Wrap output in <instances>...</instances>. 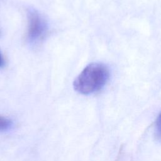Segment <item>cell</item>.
Here are the masks:
<instances>
[{"instance_id":"6da1fadb","label":"cell","mask_w":161,"mask_h":161,"mask_svg":"<svg viewBox=\"0 0 161 161\" xmlns=\"http://www.w3.org/2000/svg\"><path fill=\"white\" fill-rule=\"evenodd\" d=\"M108 67L101 63L87 65L73 83L74 89L82 94H89L101 89L109 79Z\"/></svg>"},{"instance_id":"7a4b0ae2","label":"cell","mask_w":161,"mask_h":161,"mask_svg":"<svg viewBox=\"0 0 161 161\" xmlns=\"http://www.w3.org/2000/svg\"><path fill=\"white\" fill-rule=\"evenodd\" d=\"M28 40L30 43H37L46 35L48 29L47 23L37 11L32 9L28 11Z\"/></svg>"},{"instance_id":"3957f363","label":"cell","mask_w":161,"mask_h":161,"mask_svg":"<svg viewBox=\"0 0 161 161\" xmlns=\"http://www.w3.org/2000/svg\"><path fill=\"white\" fill-rule=\"evenodd\" d=\"M11 125L12 121L9 119L0 115V131L9 130Z\"/></svg>"},{"instance_id":"277c9868","label":"cell","mask_w":161,"mask_h":161,"mask_svg":"<svg viewBox=\"0 0 161 161\" xmlns=\"http://www.w3.org/2000/svg\"><path fill=\"white\" fill-rule=\"evenodd\" d=\"M155 130L157 135L161 138V113L157 118L155 123Z\"/></svg>"},{"instance_id":"5b68a950","label":"cell","mask_w":161,"mask_h":161,"mask_svg":"<svg viewBox=\"0 0 161 161\" xmlns=\"http://www.w3.org/2000/svg\"><path fill=\"white\" fill-rule=\"evenodd\" d=\"M4 59L1 55V53L0 52V67H3L4 65Z\"/></svg>"}]
</instances>
